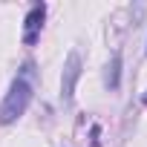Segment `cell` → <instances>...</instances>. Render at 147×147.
I'll return each mask as SVG.
<instances>
[{"instance_id":"cell-1","label":"cell","mask_w":147,"mask_h":147,"mask_svg":"<svg viewBox=\"0 0 147 147\" xmlns=\"http://www.w3.org/2000/svg\"><path fill=\"white\" fill-rule=\"evenodd\" d=\"M29 101H32V84L20 75V78L12 81V87H9L3 104H0V124H12V121H18V118L29 110Z\"/></svg>"},{"instance_id":"cell-2","label":"cell","mask_w":147,"mask_h":147,"mask_svg":"<svg viewBox=\"0 0 147 147\" xmlns=\"http://www.w3.org/2000/svg\"><path fill=\"white\" fill-rule=\"evenodd\" d=\"M78 78H81V55H78V52H69L66 66H63V78H61V98H63L66 104L72 101V92H75Z\"/></svg>"},{"instance_id":"cell-3","label":"cell","mask_w":147,"mask_h":147,"mask_svg":"<svg viewBox=\"0 0 147 147\" xmlns=\"http://www.w3.org/2000/svg\"><path fill=\"white\" fill-rule=\"evenodd\" d=\"M43 18H46V6H43V3H35V6L29 9V15H26V29H23V40H26L29 46L38 40V32H40V26H43Z\"/></svg>"},{"instance_id":"cell-4","label":"cell","mask_w":147,"mask_h":147,"mask_svg":"<svg viewBox=\"0 0 147 147\" xmlns=\"http://www.w3.org/2000/svg\"><path fill=\"white\" fill-rule=\"evenodd\" d=\"M118 63H121V58H118V55H113V63L107 66V84H110L113 90L118 87Z\"/></svg>"},{"instance_id":"cell-5","label":"cell","mask_w":147,"mask_h":147,"mask_svg":"<svg viewBox=\"0 0 147 147\" xmlns=\"http://www.w3.org/2000/svg\"><path fill=\"white\" fill-rule=\"evenodd\" d=\"M144 104H147V95H144Z\"/></svg>"}]
</instances>
